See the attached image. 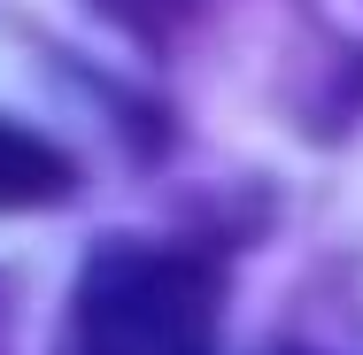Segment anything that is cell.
<instances>
[{
  "label": "cell",
  "mask_w": 363,
  "mask_h": 355,
  "mask_svg": "<svg viewBox=\"0 0 363 355\" xmlns=\"http://www.w3.org/2000/svg\"><path fill=\"white\" fill-rule=\"evenodd\" d=\"M217 271L178 247H101L70 293L62 355H209Z\"/></svg>",
  "instance_id": "6da1fadb"
},
{
  "label": "cell",
  "mask_w": 363,
  "mask_h": 355,
  "mask_svg": "<svg viewBox=\"0 0 363 355\" xmlns=\"http://www.w3.org/2000/svg\"><path fill=\"white\" fill-rule=\"evenodd\" d=\"M70 178L77 170L55 140H39V132L0 116V209H47V201L70 193Z\"/></svg>",
  "instance_id": "7a4b0ae2"
},
{
  "label": "cell",
  "mask_w": 363,
  "mask_h": 355,
  "mask_svg": "<svg viewBox=\"0 0 363 355\" xmlns=\"http://www.w3.org/2000/svg\"><path fill=\"white\" fill-rule=\"evenodd\" d=\"M85 8H101L108 23H124V31H140V39H162L170 23H186L194 0H85Z\"/></svg>",
  "instance_id": "3957f363"
}]
</instances>
